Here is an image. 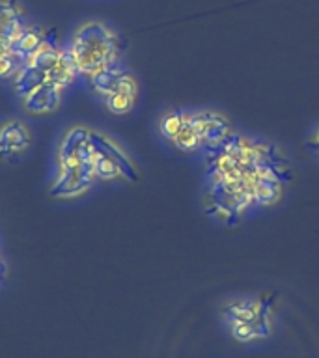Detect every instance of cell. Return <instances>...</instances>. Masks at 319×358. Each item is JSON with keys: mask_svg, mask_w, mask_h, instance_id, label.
<instances>
[{"mask_svg": "<svg viewBox=\"0 0 319 358\" xmlns=\"http://www.w3.org/2000/svg\"><path fill=\"white\" fill-rule=\"evenodd\" d=\"M67 49L77 64L78 75L90 78L105 67L120 62L122 41L105 22L86 21L77 27Z\"/></svg>", "mask_w": 319, "mask_h": 358, "instance_id": "6da1fadb", "label": "cell"}, {"mask_svg": "<svg viewBox=\"0 0 319 358\" xmlns=\"http://www.w3.org/2000/svg\"><path fill=\"white\" fill-rule=\"evenodd\" d=\"M271 299H241L224 308L235 340L245 343L271 334Z\"/></svg>", "mask_w": 319, "mask_h": 358, "instance_id": "7a4b0ae2", "label": "cell"}, {"mask_svg": "<svg viewBox=\"0 0 319 358\" xmlns=\"http://www.w3.org/2000/svg\"><path fill=\"white\" fill-rule=\"evenodd\" d=\"M92 129L86 125H71L62 133L56 145V170H71L92 164L94 144Z\"/></svg>", "mask_w": 319, "mask_h": 358, "instance_id": "3957f363", "label": "cell"}, {"mask_svg": "<svg viewBox=\"0 0 319 358\" xmlns=\"http://www.w3.org/2000/svg\"><path fill=\"white\" fill-rule=\"evenodd\" d=\"M95 173L92 164L71 170H58L55 179L50 181L49 194L56 200H73L88 194L95 185Z\"/></svg>", "mask_w": 319, "mask_h": 358, "instance_id": "277c9868", "label": "cell"}, {"mask_svg": "<svg viewBox=\"0 0 319 358\" xmlns=\"http://www.w3.org/2000/svg\"><path fill=\"white\" fill-rule=\"evenodd\" d=\"M34 134L28 123L10 117L0 123V159L17 161L32 148Z\"/></svg>", "mask_w": 319, "mask_h": 358, "instance_id": "5b68a950", "label": "cell"}, {"mask_svg": "<svg viewBox=\"0 0 319 358\" xmlns=\"http://www.w3.org/2000/svg\"><path fill=\"white\" fill-rule=\"evenodd\" d=\"M90 86L101 97L116 94V92H133V94H139V83H136V78L120 62L105 67L103 71L95 73L94 77H90Z\"/></svg>", "mask_w": 319, "mask_h": 358, "instance_id": "8992f818", "label": "cell"}, {"mask_svg": "<svg viewBox=\"0 0 319 358\" xmlns=\"http://www.w3.org/2000/svg\"><path fill=\"white\" fill-rule=\"evenodd\" d=\"M64 92L66 90L60 88L55 83H45L32 90L30 94L21 97L22 110L30 114V116H47L52 114L60 108L62 99H64Z\"/></svg>", "mask_w": 319, "mask_h": 358, "instance_id": "52a82bcc", "label": "cell"}, {"mask_svg": "<svg viewBox=\"0 0 319 358\" xmlns=\"http://www.w3.org/2000/svg\"><path fill=\"white\" fill-rule=\"evenodd\" d=\"M92 144H94V150L106 155L108 159L116 162L118 168L122 170V178L125 181H131V183H136L140 179L139 168L134 166L133 159L127 155V151L123 150L122 145L118 144L116 140L111 138L108 134L101 133V131H95L92 129Z\"/></svg>", "mask_w": 319, "mask_h": 358, "instance_id": "ba28073f", "label": "cell"}, {"mask_svg": "<svg viewBox=\"0 0 319 358\" xmlns=\"http://www.w3.org/2000/svg\"><path fill=\"white\" fill-rule=\"evenodd\" d=\"M28 24V15L19 0H0V39L8 45L19 38V34Z\"/></svg>", "mask_w": 319, "mask_h": 358, "instance_id": "9c48e42d", "label": "cell"}, {"mask_svg": "<svg viewBox=\"0 0 319 358\" xmlns=\"http://www.w3.org/2000/svg\"><path fill=\"white\" fill-rule=\"evenodd\" d=\"M196 122H198V129H200L201 148H206V150L217 148L229 134V120L220 112H196Z\"/></svg>", "mask_w": 319, "mask_h": 358, "instance_id": "30bf717a", "label": "cell"}, {"mask_svg": "<svg viewBox=\"0 0 319 358\" xmlns=\"http://www.w3.org/2000/svg\"><path fill=\"white\" fill-rule=\"evenodd\" d=\"M47 39H49V32L43 27L28 22L13 43V55L21 62H27Z\"/></svg>", "mask_w": 319, "mask_h": 358, "instance_id": "8fae6325", "label": "cell"}, {"mask_svg": "<svg viewBox=\"0 0 319 358\" xmlns=\"http://www.w3.org/2000/svg\"><path fill=\"white\" fill-rule=\"evenodd\" d=\"M45 83H49L47 71H43L41 67H38L32 62H22V66L19 67V71L13 77V90L19 97H24Z\"/></svg>", "mask_w": 319, "mask_h": 358, "instance_id": "7c38bea8", "label": "cell"}, {"mask_svg": "<svg viewBox=\"0 0 319 358\" xmlns=\"http://www.w3.org/2000/svg\"><path fill=\"white\" fill-rule=\"evenodd\" d=\"M170 142L183 151H192L200 148L201 138L198 122H196V112H185L183 122H181L178 133L173 134V138Z\"/></svg>", "mask_w": 319, "mask_h": 358, "instance_id": "4fadbf2b", "label": "cell"}, {"mask_svg": "<svg viewBox=\"0 0 319 358\" xmlns=\"http://www.w3.org/2000/svg\"><path fill=\"white\" fill-rule=\"evenodd\" d=\"M77 75H78L77 64H75L71 52H69V49L66 47V49H62L60 60L56 62L55 67L50 69L49 83L58 84L60 88L66 90L67 86H71L73 80L77 78Z\"/></svg>", "mask_w": 319, "mask_h": 358, "instance_id": "5bb4252c", "label": "cell"}, {"mask_svg": "<svg viewBox=\"0 0 319 358\" xmlns=\"http://www.w3.org/2000/svg\"><path fill=\"white\" fill-rule=\"evenodd\" d=\"M105 101L106 110L116 114V116H123V114H129L133 110L136 101H139V94H133V92H116V94H111L103 97Z\"/></svg>", "mask_w": 319, "mask_h": 358, "instance_id": "9a60e30c", "label": "cell"}, {"mask_svg": "<svg viewBox=\"0 0 319 358\" xmlns=\"http://www.w3.org/2000/svg\"><path fill=\"white\" fill-rule=\"evenodd\" d=\"M92 166H94V173L97 181H114V179H123L122 170L118 168L116 162L95 150H94V159H92Z\"/></svg>", "mask_w": 319, "mask_h": 358, "instance_id": "2e32d148", "label": "cell"}, {"mask_svg": "<svg viewBox=\"0 0 319 358\" xmlns=\"http://www.w3.org/2000/svg\"><path fill=\"white\" fill-rule=\"evenodd\" d=\"M183 114L185 110H170L161 117L159 129H161V133L164 138L168 140L173 138V134L178 133L179 125H181V122H183Z\"/></svg>", "mask_w": 319, "mask_h": 358, "instance_id": "e0dca14e", "label": "cell"}, {"mask_svg": "<svg viewBox=\"0 0 319 358\" xmlns=\"http://www.w3.org/2000/svg\"><path fill=\"white\" fill-rule=\"evenodd\" d=\"M21 66L22 62L13 52L4 56V58H0V80H8V78L15 77V73L19 71Z\"/></svg>", "mask_w": 319, "mask_h": 358, "instance_id": "ac0fdd59", "label": "cell"}, {"mask_svg": "<svg viewBox=\"0 0 319 358\" xmlns=\"http://www.w3.org/2000/svg\"><path fill=\"white\" fill-rule=\"evenodd\" d=\"M306 145L313 151V153H316V155L319 157V127L313 131L312 136H310V140L306 142Z\"/></svg>", "mask_w": 319, "mask_h": 358, "instance_id": "d6986e66", "label": "cell"}, {"mask_svg": "<svg viewBox=\"0 0 319 358\" xmlns=\"http://www.w3.org/2000/svg\"><path fill=\"white\" fill-rule=\"evenodd\" d=\"M11 52H13L11 45H8L6 41H2V39H0V58H4V56L11 55Z\"/></svg>", "mask_w": 319, "mask_h": 358, "instance_id": "ffe728a7", "label": "cell"}]
</instances>
